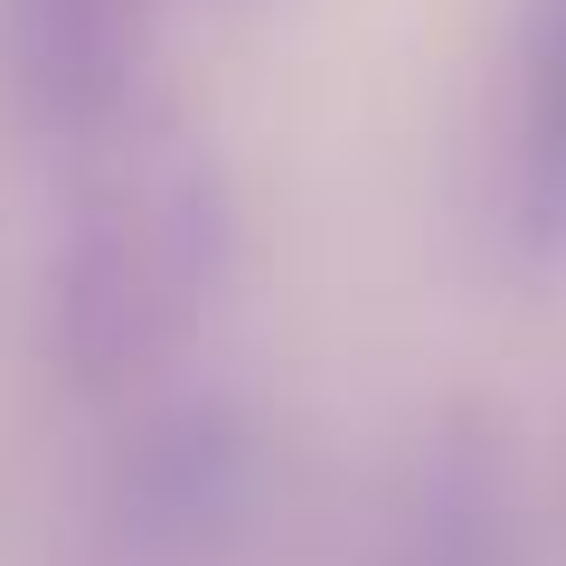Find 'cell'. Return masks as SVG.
Segmentation results:
<instances>
[{
  "instance_id": "cell-1",
  "label": "cell",
  "mask_w": 566,
  "mask_h": 566,
  "mask_svg": "<svg viewBox=\"0 0 566 566\" xmlns=\"http://www.w3.org/2000/svg\"><path fill=\"white\" fill-rule=\"evenodd\" d=\"M95 180L57 245L48 283V340L76 397H142L189 359L227 264V199L218 170L151 123L85 151Z\"/></svg>"
},
{
  "instance_id": "cell-2",
  "label": "cell",
  "mask_w": 566,
  "mask_h": 566,
  "mask_svg": "<svg viewBox=\"0 0 566 566\" xmlns=\"http://www.w3.org/2000/svg\"><path fill=\"white\" fill-rule=\"evenodd\" d=\"M264 491V434L237 397H170L123 434L95 501L104 566H208Z\"/></svg>"
},
{
  "instance_id": "cell-3",
  "label": "cell",
  "mask_w": 566,
  "mask_h": 566,
  "mask_svg": "<svg viewBox=\"0 0 566 566\" xmlns=\"http://www.w3.org/2000/svg\"><path fill=\"white\" fill-rule=\"evenodd\" d=\"M0 39H10L20 104L48 142L104 151L142 123L151 0H0Z\"/></svg>"
},
{
  "instance_id": "cell-4",
  "label": "cell",
  "mask_w": 566,
  "mask_h": 566,
  "mask_svg": "<svg viewBox=\"0 0 566 566\" xmlns=\"http://www.w3.org/2000/svg\"><path fill=\"white\" fill-rule=\"evenodd\" d=\"M387 566H520L510 538V463L491 416L453 406L424 434L416 472H406L397 528H387Z\"/></svg>"
},
{
  "instance_id": "cell-5",
  "label": "cell",
  "mask_w": 566,
  "mask_h": 566,
  "mask_svg": "<svg viewBox=\"0 0 566 566\" xmlns=\"http://www.w3.org/2000/svg\"><path fill=\"white\" fill-rule=\"evenodd\" d=\"M501 227L528 264L566 255V0H520L501 133Z\"/></svg>"
}]
</instances>
